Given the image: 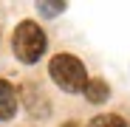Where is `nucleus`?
Here are the masks:
<instances>
[{
    "instance_id": "nucleus-1",
    "label": "nucleus",
    "mask_w": 130,
    "mask_h": 127,
    "mask_svg": "<svg viewBox=\"0 0 130 127\" xmlns=\"http://www.w3.org/2000/svg\"><path fill=\"white\" fill-rule=\"evenodd\" d=\"M11 45H14V57L20 62H26V65H31V62H37L45 54V34H42V28L34 20H23L14 28Z\"/></svg>"
},
{
    "instance_id": "nucleus-5",
    "label": "nucleus",
    "mask_w": 130,
    "mask_h": 127,
    "mask_svg": "<svg viewBox=\"0 0 130 127\" xmlns=\"http://www.w3.org/2000/svg\"><path fill=\"white\" fill-rule=\"evenodd\" d=\"M88 127H127V121H124L122 116H116V113H105V116L91 119Z\"/></svg>"
},
{
    "instance_id": "nucleus-7",
    "label": "nucleus",
    "mask_w": 130,
    "mask_h": 127,
    "mask_svg": "<svg viewBox=\"0 0 130 127\" xmlns=\"http://www.w3.org/2000/svg\"><path fill=\"white\" fill-rule=\"evenodd\" d=\"M62 127H79V124H74V121H68V124H62Z\"/></svg>"
},
{
    "instance_id": "nucleus-2",
    "label": "nucleus",
    "mask_w": 130,
    "mask_h": 127,
    "mask_svg": "<svg viewBox=\"0 0 130 127\" xmlns=\"http://www.w3.org/2000/svg\"><path fill=\"white\" fill-rule=\"evenodd\" d=\"M51 79L59 85L62 90H68V93H82L85 90V82H88V74H85V65L71 57V54H57L51 59Z\"/></svg>"
},
{
    "instance_id": "nucleus-4",
    "label": "nucleus",
    "mask_w": 130,
    "mask_h": 127,
    "mask_svg": "<svg viewBox=\"0 0 130 127\" xmlns=\"http://www.w3.org/2000/svg\"><path fill=\"white\" fill-rule=\"evenodd\" d=\"M82 93H85V99H88V102L99 104V102H105L107 96H110V88H107V82H105V79H88Z\"/></svg>"
},
{
    "instance_id": "nucleus-6",
    "label": "nucleus",
    "mask_w": 130,
    "mask_h": 127,
    "mask_svg": "<svg viewBox=\"0 0 130 127\" xmlns=\"http://www.w3.org/2000/svg\"><path fill=\"white\" fill-rule=\"evenodd\" d=\"M40 14L42 17H57L59 11H65V3H59V0H48V3H37Z\"/></svg>"
},
{
    "instance_id": "nucleus-3",
    "label": "nucleus",
    "mask_w": 130,
    "mask_h": 127,
    "mask_svg": "<svg viewBox=\"0 0 130 127\" xmlns=\"http://www.w3.org/2000/svg\"><path fill=\"white\" fill-rule=\"evenodd\" d=\"M14 110H17V90L11 88L6 79H0V121L11 119Z\"/></svg>"
}]
</instances>
